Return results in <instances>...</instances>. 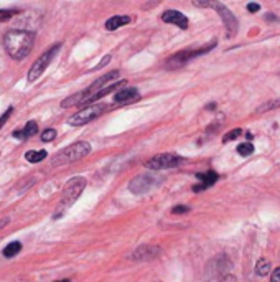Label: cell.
<instances>
[{
    "label": "cell",
    "mask_w": 280,
    "mask_h": 282,
    "mask_svg": "<svg viewBox=\"0 0 280 282\" xmlns=\"http://www.w3.org/2000/svg\"><path fill=\"white\" fill-rule=\"evenodd\" d=\"M280 108V97L277 99H270V101H265L264 104H261L259 108L256 109L257 114H262V112H269V111H274V109H278Z\"/></svg>",
    "instance_id": "cell-16"
},
{
    "label": "cell",
    "mask_w": 280,
    "mask_h": 282,
    "mask_svg": "<svg viewBox=\"0 0 280 282\" xmlns=\"http://www.w3.org/2000/svg\"><path fill=\"white\" fill-rule=\"evenodd\" d=\"M54 137H56L54 129H46L41 134V140H43V142H51V140H54Z\"/></svg>",
    "instance_id": "cell-21"
},
{
    "label": "cell",
    "mask_w": 280,
    "mask_h": 282,
    "mask_svg": "<svg viewBox=\"0 0 280 282\" xmlns=\"http://www.w3.org/2000/svg\"><path fill=\"white\" fill-rule=\"evenodd\" d=\"M270 282H280V267H277V269L272 272V280Z\"/></svg>",
    "instance_id": "cell-27"
},
{
    "label": "cell",
    "mask_w": 280,
    "mask_h": 282,
    "mask_svg": "<svg viewBox=\"0 0 280 282\" xmlns=\"http://www.w3.org/2000/svg\"><path fill=\"white\" fill-rule=\"evenodd\" d=\"M13 15H15V10H4V9H0V22H7V20H10Z\"/></svg>",
    "instance_id": "cell-23"
},
{
    "label": "cell",
    "mask_w": 280,
    "mask_h": 282,
    "mask_svg": "<svg viewBox=\"0 0 280 282\" xmlns=\"http://www.w3.org/2000/svg\"><path fill=\"white\" fill-rule=\"evenodd\" d=\"M162 20L165 23H173V25L180 27L181 30H186V28H188V18L178 10H166V12H163Z\"/></svg>",
    "instance_id": "cell-11"
},
{
    "label": "cell",
    "mask_w": 280,
    "mask_h": 282,
    "mask_svg": "<svg viewBox=\"0 0 280 282\" xmlns=\"http://www.w3.org/2000/svg\"><path fill=\"white\" fill-rule=\"evenodd\" d=\"M20 251H22V243H20V241H12L4 249V256L5 258H13V256H17Z\"/></svg>",
    "instance_id": "cell-18"
},
{
    "label": "cell",
    "mask_w": 280,
    "mask_h": 282,
    "mask_svg": "<svg viewBox=\"0 0 280 282\" xmlns=\"http://www.w3.org/2000/svg\"><path fill=\"white\" fill-rule=\"evenodd\" d=\"M127 23H130V17H127V15H114V17H110L106 22V30L114 32V30H117V28H121V27L127 25Z\"/></svg>",
    "instance_id": "cell-15"
},
{
    "label": "cell",
    "mask_w": 280,
    "mask_h": 282,
    "mask_svg": "<svg viewBox=\"0 0 280 282\" xmlns=\"http://www.w3.org/2000/svg\"><path fill=\"white\" fill-rule=\"evenodd\" d=\"M256 272L259 274V276H267V274L270 272V263L267 259H261L259 263L256 264Z\"/></svg>",
    "instance_id": "cell-19"
},
{
    "label": "cell",
    "mask_w": 280,
    "mask_h": 282,
    "mask_svg": "<svg viewBox=\"0 0 280 282\" xmlns=\"http://www.w3.org/2000/svg\"><path fill=\"white\" fill-rule=\"evenodd\" d=\"M140 99V94L135 88H129V89H119V93L114 96V102L119 104H130Z\"/></svg>",
    "instance_id": "cell-12"
},
{
    "label": "cell",
    "mask_w": 280,
    "mask_h": 282,
    "mask_svg": "<svg viewBox=\"0 0 280 282\" xmlns=\"http://www.w3.org/2000/svg\"><path fill=\"white\" fill-rule=\"evenodd\" d=\"M86 188V178L82 177H74L71 180H68L65 190H63V195H61V201H60V207H58V213L54 215V218H60L63 215V211L66 208H69L73 203L79 198V195L82 193V190Z\"/></svg>",
    "instance_id": "cell-3"
},
{
    "label": "cell",
    "mask_w": 280,
    "mask_h": 282,
    "mask_svg": "<svg viewBox=\"0 0 280 282\" xmlns=\"http://www.w3.org/2000/svg\"><path fill=\"white\" fill-rule=\"evenodd\" d=\"M35 45V33L28 30H9L4 37L5 52L9 53L10 58L22 61L25 60Z\"/></svg>",
    "instance_id": "cell-1"
},
{
    "label": "cell",
    "mask_w": 280,
    "mask_h": 282,
    "mask_svg": "<svg viewBox=\"0 0 280 282\" xmlns=\"http://www.w3.org/2000/svg\"><path fill=\"white\" fill-rule=\"evenodd\" d=\"M162 249L160 246L155 244H144V246H138V248L130 254V261H135V263H145V261H152L155 259Z\"/></svg>",
    "instance_id": "cell-10"
},
{
    "label": "cell",
    "mask_w": 280,
    "mask_h": 282,
    "mask_svg": "<svg viewBox=\"0 0 280 282\" xmlns=\"http://www.w3.org/2000/svg\"><path fill=\"white\" fill-rule=\"evenodd\" d=\"M216 46V41H213V43H209L206 46L200 48V50H186V52H178L175 56H172L170 60L166 61V68L168 69H177V68H181L185 66L188 61H191L193 58H196V56H201L208 53L209 50H213V48Z\"/></svg>",
    "instance_id": "cell-7"
},
{
    "label": "cell",
    "mask_w": 280,
    "mask_h": 282,
    "mask_svg": "<svg viewBox=\"0 0 280 282\" xmlns=\"http://www.w3.org/2000/svg\"><path fill=\"white\" fill-rule=\"evenodd\" d=\"M162 182H163V178L160 177V175L147 172V173H142V175H137L134 180H130L129 190L135 195H142V193H147L155 187H158Z\"/></svg>",
    "instance_id": "cell-5"
},
{
    "label": "cell",
    "mask_w": 280,
    "mask_h": 282,
    "mask_svg": "<svg viewBox=\"0 0 280 282\" xmlns=\"http://www.w3.org/2000/svg\"><path fill=\"white\" fill-rule=\"evenodd\" d=\"M46 150H28L25 153V159L30 162V164H38L43 159H46Z\"/></svg>",
    "instance_id": "cell-17"
},
{
    "label": "cell",
    "mask_w": 280,
    "mask_h": 282,
    "mask_svg": "<svg viewBox=\"0 0 280 282\" xmlns=\"http://www.w3.org/2000/svg\"><path fill=\"white\" fill-rule=\"evenodd\" d=\"M60 48H61V45L56 43L54 46H51L50 50H46L37 61L33 63V66L30 68V71H28V81H30V83L37 81L38 78L45 73V69H46L48 66H50V63L53 61V58L56 56V53L60 52Z\"/></svg>",
    "instance_id": "cell-6"
},
{
    "label": "cell",
    "mask_w": 280,
    "mask_h": 282,
    "mask_svg": "<svg viewBox=\"0 0 280 282\" xmlns=\"http://www.w3.org/2000/svg\"><path fill=\"white\" fill-rule=\"evenodd\" d=\"M37 132H38V124L35 122V121H30V122H26V125H25L22 131H15V132H13V137L25 140L28 137H33Z\"/></svg>",
    "instance_id": "cell-14"
},
{
    "label": "cell",
    "mask_w": 280,
    "mask_h": 282,
    "mask_svg": "<svg viewBox=\"0 0 280 282\" xmlns=\"http://www.w3.org/2000/svg\"><path fill=\"white\" fill-rule=\"evenodd\" d=\"M88 153H91V145L88 142H84V140H81V142H74L71 145H68L66 149H63L56 153L51 159V165L61 167V165L73 164V162L86 157Z\"/></svg>",
    "instance_id": "cell-2"
},
{
    "label": "cell",
    "mask_w": 280,
    "mask_h": 282,
    "mask_svg": "<svg viewBox=\"0 0 280 282\" xmlns=\"http://www.w3.org/2000/svg\"><path fill=\"white\" fill-rule=\"evenodd\" d=\"M237 152H239V155H242V157H247V155H250L252 152H254V145L252 144H241L237 145Z\"/></svg>",
    "instance_id": "cell-20"
},
{
    "label": "cell",
    "mask_w": 280,
    "mask_h": 282,
    "mask_svg": "<svg viewBox=\"0 0 280 282\" xmlns=\"http://www.w3.org/2000/svg\"><path fill=\"white\" fill-rule=\"evenodd\" d=\"M247 10L249 12H259L261 10V5L259 4H247Z\"/></svg>",
    "instance_id": "cell-28"
},
{
    "label": "cell",
    "mask_w": 280,
    "mask_h": 282,
    "mask_svg": "<svg viewBox=\"0 0 280 282\" xmlns=\"http://www.w3.org/2000/svg\"><path fill=\"white\" fill-rule=\"evenodd\" d=\"M188 210H190V208H188V207H175V208H173L172 211H173L175 215H181V213H186Z\"/></svg>",
    "instance_id": "cell-26"
},
{
    "label": "cell",
    "mask_w": 280,
    "mask_h": 282,
    "mask_svg": "<svg viewBox=\"0 0 280 282\" xmlns=\"http://www.w3.org/2000/svg\"><path fill=\"white\" fill-rule=\"evenodd\" d=\"M56 282H69L68 279H65V280H56Z\"/></svg>",
    "instance_id": "cell-30"
},
{
    "label": "cell",
    "mask_w": 280,
    "mask_h": 282,
    "mask_svg": "<svg viewBox=\"0 0 280 282\" xmlns=\"http://www.w3.org/2000/svg\"><path fill=\"white\" fill-rule=\"evenodd\" d=\"M193 5L196 7H211L216 12L219 13V17L224 23V28H226V35L229 38L236 37L237 30H239V23H237V18L234 17V13L231 12L226 5H222L219 2H198V0H194Z\"/></svg>",
    "instance_id": "cell-4"
},
{
    "label": "cell",
    "mask_w": 280,
    "mask_h": 282,
    "mask_svg": "<svg viewBox=\"0 0 280 282\" xmlns=\"http://www.w3.org/2000/svg\"><path fill=\"white\" fill-rule=\"evenodd\" d=\"M110 61V55H106V56H104V58L99 61V65H97L96 68H93V69H91V71H96V69H101V68H104V66H106L107 65V63Z\"/></svg>",
    "instance_id": "cell-24"
},
{
    "label": "cell",
    "mask_w": 280,
    "mask_h": 282,
    "mask_svg": "<svg viewBox=\"0 0 280 282\" xmlns=\"http://www.w3.org/2000/svg\"><path fill=\"white\" fill-rule=\"evenodd\" d=\"M12 111H13V109H12V108H9V111H5V112H4V114H2V117H0V129H2V127H4V124L7 122V119H9V117H10V114H12Z\"/></svg>",
    "instance_id": "cell-25"
},
{
    "label": "cell",
    "mask_w": 280,
    "mask_h": 282,
    "mask_svg": "<svg viewBox=\"0 0 280 282\" xmlns=\"http://www.w3.org/2000/svg\"><path fill=\"white\" fill-rule=\"evenodd\" d=\"M107 111V106L106 104H94V106H88L86 109H82L79 112H76V114L69 119V125H74V127H78V125H84L91 121H94L99 116H102L104 112Z\"/></svg>",
    "instance_id": "cell-9"
},
{
    "label": "cell",
    "mask_w": 280,
    "mask_h": 282,
    "mask_svg": "<svg viewBox=\"0 0 280 282\" xmlns=\"http://www.w3.org/2000/svg\"><path fill=\"white\" fill-rule=\"evenodd\" d=\"M181 164H183V157H180V155L160 153V155H155V157H152L150 160H147L145 167L149 168V170L160 172V170H166V168H175Z\"/></svg>",
    "instance_id": "cell-8"
},
{
    "label": "cell",
    "mask_w": 280,
    "mask_h": 282,
    "mask_svg": "<svg viewBox=\"0 0 280 282\" xmlns=\"http://www.w3.org/2000/svg\"><path fill=\"white\" fill-rule=\"evenodd\" d=\"M196 177L201 180V183H200V185L193 187V190H194V192H201V190H206L211 185H214V182L218 180V173L213 172V170H209L206 173H198Z\"/></svg>",
    "instance_id": "cell-13"
},
{
    "label": "cell",
    "mask_w": 280,
    "mask_h": 282,
    "mask_svg": "<svg viewBox=\"0 0 280 282\" xmlns=\"http://www.w3.org/2000/svg\"><path fill=\"white\" fill-rule=\"evenodd\" d=\"M10 223V218H2V220H0V229H2L5 224H9Z\"/></svg>",
    "instance_id": "cell-29"
},
{
    "label": "cell",
    "mask_w": 280,
    "mask_h": 282,
    "mask_svg": "<svg viewBox=\"0 0 280 282\" xmlns=\"http://www.w3.org/2000/svg\"><path fill=\"white\" fill-rule=\"evenodd\" d=\"M241 134H242L241 129H233L229 134H226V136L222 137V142H231V140H234L236 137H239Z\"/></svg>",
    "instance_id": "cell-22"
}]
</instances>
